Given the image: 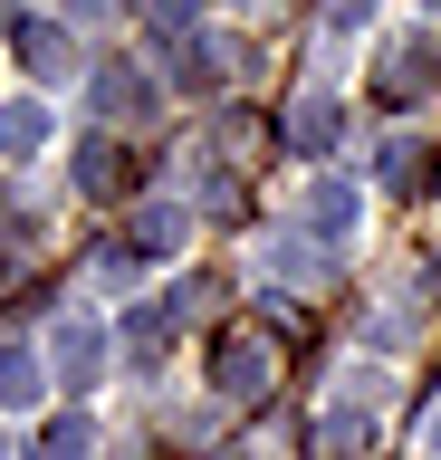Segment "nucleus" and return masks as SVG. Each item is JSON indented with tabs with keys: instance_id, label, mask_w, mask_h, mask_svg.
<instances>
[{
	"instance_id": "obj_1",
	"label": "nucleus",
	"mask_w": 441,
	"mask_h": 460,
	"mask_svg": "<svg viewBox=\"0 0 441 460\" xmlns=\"http://www.w3.org/2000/svg\"><path fill=\"white\" fill-rule=\"evenodd\" d=\"M432 77H441V49H432V39H393V49L375 58L384 106H412V96H432Z\"/></svg>"
},
{
	"instance_id": "obj_2",
	"label": "nucleus",
	"mask_w": 441,
	"mask_h": 460,
	"mask_svg": "<svg viewBox=\"0 0 441 460\" xmlns=\"http://www.w3.org/2000/svg\"><path fill=\"white\" fill-rule=\"evenodd\" d=\"M269 374H278V355H269L260 336H221L211 345V384H221V394H269Z\"/></svg>"
},
{
	"instance_id": "obj_3",
	"label": "nucleus",
	"mask_w": 441,
	"mask_h": 460,
	"mask_svg": "<svg viewBox=\"0 0 441 460\" xmlns=\"http://www.w3.org/2000/svg\"><path fill=\"white\" fill-rule=\"evenodd\" d=\"M96 115H106V125H145V115H154L145 67H96Z\"/></svg>"
},
{
	"instance_id": "obj_4",
	"label": "nucleus",
	"mask_w": 441,
	"mask_h": 460,
	"mask_svg": "<svg viewBox=\"0 0 441 460\" xmlns=\"http://www.w3.org/2000/svg\"><path fill=\"white\" fill-rule=\"evenodd\" d=\"M49 345H58V384H96V365H106V326L96 316H67Z\"/></svg>"
},
{
	"instance_id": "obj_5",
	"label": "nucleus",
	"mask_w": 441,
	"mask_h": 460,
	"mask_svg": "<svg viewBox=\"0 0 441 460\" xmlns=\"http://www.w3.org/2000/svg\"><path fill=\"white\" fill-rule=\"evenodd\" d=\"M307 240H317V250H346L355 240V192L346 182H317V192H307Z\"/></svg>"
},
{
	"instance_id": "obj_6",
	"label": "nucleus",
	"mask_w": 441,
	"mask_h": 460,
	"mask_svg": "<svg viewBox=\"0 0 441 460\" xmlns=\"http://www.w3.org/2000/svg\"><path fill=\"white\" fill-rule=\"evenodd\" d=\"M39 144H49V106H39V96L0 106V164H30Z\"/></svg>"
},
{
	"instance_id": "obj_7",
	"label": "nucleus",
	"mask_w": 441,
	"mask_h": 460,
	"mask_svg": "<svg viewBox=\"0 0 441 460\" xmlns=\"http://www.w3.org/2000/svg\"><path fill=\"white\" fill-rule=\"evenodd\" d=\"M336 135H346V106H336V96H297V115H288V144H297V154H326Z\"/></svg>"
},
{
	"instance_id": "obj_8",
	"label": "nucleus",
	"mask_w": 441,
	"mask_h": 460,
	"mask_svg": "<svg viewBox=\"0 0 441 460\" xmlns=\"http://www.w3.org/2000/svg\"><path fill=\"white\" fill-rule=\"evenodd\" d=\"M77 182H87L96 201H106V192H125V182H135V154H125L116 135H96V144H87V164H77Z\"/></svg>"
},
{
	"instance_id": "obj_9",
	"label": "nucleus",
	"mask_w": 441,
	"mask_h": 460,
	"mask_svg": "<svg viewBox=\"0 0 441 460\" xmlns=\"http://www.w3.org/2000/svg\"><path fill=\"white\" fill-rule=\"evenodd\" d=\"M182 230H192V221H182L173 201H154V211H135V240H125V250H135V259H163V250H182Z\"/></svg>"
},
{
	"instance_id": "obj_10",
	"label": "nucleus",
	"mask_w": 441,
	"mask_h": 460,
	"mask_svg": "<svg viewBox=\"0 0 441 460\" xmlns=\"http://www.w3.org/2000/svg\"><path fill=\"white\" fill-rule=\"evenodd\" d=\"M173 326H182L173 307H135V316H125V345H135V365H154V355L173 345Z\"/></svg>"
},
{
	"instance_id": "obj_11",
	"label": "nucleus",
	"mask_w": 441,
	"mask_h": 460,
	"mask_svg": "<svg viewBox=\"0 0 441 460\" xmlns=\"http://www.w3.org/2000/svg\"><path fill=\"white\" fill-rule=\"evenodd\" d=\"M87 451H96L87 412H67V422H49V431H39V441H30V460H87Z\"/></svg>"
},
{
	"instance_id": "obj_12",
	"label": "nucleus",
	"mask_w": 441,
	"mask_h": 460,
	"mask_svg": "<svg viewBox=\"0 0 441 460\" xmlns=\"http://www.w3.org/2000/svg\"><path fill=\"white\" fill-rule=\"evenodd\" d=\"M39 384H49V374H39L30 345H0V402H39Z\"/></svg>"
},
{
	"instance_id": "obj_13",
	"label": "nucleus",
	"mask_w": 441,
	"mask_h": 460,
	"mask_svg": "<svg viewBox=\"0 0 441 460\" xmlns=\"http://www.w3.org/2000/svg\"><path fill=\"white\" fill-rule=\"evenodd\" d=\"M20 58L30 67H67V29L58 20H20Z\"/></svg>"
},
{
	"instance_id": "obj_14",
	"label": "nucleus",
	"mask_w": 441,
	"mask_h": 460,
	"mask_svg": "<svg viewBox=\"0 0 441 460\" xmlns=\"http://www.w3.org/2000/svg\"><path fill=\"white\" fill-rule=\"evenodd\" d=\"M173 67H182V86H221V77H211V67H221V49H211V39H182Z\"/></svg>"
},
{
	"instance_id": "obj_15",
	"label": "nucleus",
	"mask_w": 441,
	"mask_h": 460,
	"mask_svg": "<svg viewBox=\"0 0 441 460\" xmlns=\"http://www.w3.org/2000/svg\"><path fill=\"white\" fill-rule=\"evenodd\" d=\"M384 182L412 192V182H422V144H384Z\"/></svg>"
},
{
	"instance_id": "obj_16",
	"label": "nucleus",
	"mask_w": 441,
	"mask_h": 460,
	"mask_svg": "<svg viewBox=\"0 0 441 460\" xmlns=\"http://www.w3.org/2000/svg\"><path fill=\"white\" fill-rule=\"evenodd\" d=\"M375 20V0H326V29H365Z\"/></svg>"
},
{
	"instance_id": "obj_17",
	"label": "nucleus",
	"mask_w": 441,
	"mask_h": 460,
	"mask_svg": "<svg viewBox=\"0 0 441 460\" xmlns=\"http://www.w3.org/2000/svg\"><path fill=\"white\" fill-rule=\"evenodd\" d=\"M422 451L441 460V402H432V412H422Z\"/></svg>"
},
{
	"instance_id": "obj_18",
	"label": "nucleus",
	"mask_w": 441,
	"mask_h": 460,
	"mask_svg": "<svg viewBox=\"0 0 441 460\" xmlns=\"http://www.w3.org/2000/svg\"><path fill=\"white\" fill-rule=\"evenodd\" d=\"M432 10H441V0H432Z\"/></svg>"
}]
</instances>
